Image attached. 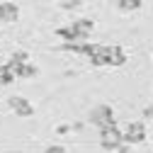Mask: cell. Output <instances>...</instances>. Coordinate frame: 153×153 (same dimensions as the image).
<instances>
[{
	"label": "cell",
	"instance_id": "cell-7",
	"mask_svg": "<svg viewBox=\"0 0 153 153\" xmlns=\"http://www.w3.org/2000/svg\"><path fill=\"white\" fill-rule=\"evenodd\" d=\"M17 17H20V7H17L15 3H3L0 5V22H17Z\"/></svg>",
	"mask_w": 153,
	"mask_h": 153
},
{
	"label": "cell",
	"instance_id": "cell-3",
	"mask_svg": "<svg viewBox=\"0 0 153 153\" xmlns=\"http://www.w3.org/2000/svg\"><path fill=\"white\" fill-rule=\"evenodd\" d=\"M100 134H102V146L105 148H109V151H114V148H124L122 146V129L117 126V122H109V124H105V126H100Z\"/></svg>",
	"mask_w": 153,
	"mask_h": 153
},
{
	"label": "cell",
	"instance_id": "cell-9",
	"mask_svg": "<svg viewBox=\"0 0 153 153\" xmlns=\"http://www.w3.org/2000/svg\"><path fill=\"white\" fill-rule=\"evenodd\" d=\"M12 80H15V73L10 71L7 63H3V66H0V85H10Z\"/></svg>",
	"mask_w": 153,
	"mask_h": 153
},
{
	"label": "cell",
	"instance_id": "cell-13",
	"mask_svg": "<svg viewBox=\"0 0 153 153\" xmlns=\"http://www.w3.org/2000/svg\"><path fill=\"white\" fill-rule=\"evenodd\" d=\"M46 151H49V153H61V151H66V148H63V146H49Z\"/></svg>",
	"mask_w": 153,
	"mask_h": 153
},
{
	"label": "cell",
	"instance_id": "cell-5",
	"mask_svg": "<svg viewBox=\"0 0 153 153\" xmlns=\"http://www.w3.org/2000/svg\"><path fill=\"white\" fill-rule=\"evenodd\" d=\"M122 139L129 141V143H139V141H143V139H146V126H143L141 122H131V124H126V126L122 129Z\"/></svg>",
	"mask_w": 153,
	"mask_h": 153
},
{
	"label": "cell",
	"instance_id": "cell-2",
	"mask_svg": "<svg viewBox=\"0 0 153 153\" xmlns=\"http://www.w3.org/2000/svg\"><path fill=\"white\" fill-rule=\"evenodd\" d=\"M95 29V22L92 20H75L73 25H66V27H59L56 34L66 42H85V36Z\"/></svg>",
	"mask_w": 153,
	"mask_h": 153
},
{
	"label": "cell",
	"instance_id": "cell-4",
	"mask_svg": "<svg viewBox=\"0 0 153 153\" xmlns=\"http://www.w3.org/2000/svg\"><path fill=\"white\" fill-rule=\"evenodd\" d=\"M88 119H90V124H95V126H105V124L114 122V112H112L109 105H97V107L90 112Z\"/></svg>",
	"mask_w": 153,
	"mask_h": 153
},
{
	"label": "cell",
	"instance_id": "cell-10",
	"mask_svg": "<svg viewBox=\"0 0 153 153\" xmlns=\"http://www.w3.org/2000/svg\"><path fill=\"white\" fill-rule=\"evenodd\" d=\"M27 61H29V53H27V51H17V53H12V56H10L7 66L12 68V66H20V63H27Z\"/></svg>",
	"mask_w": 153,
	"mask_h": 153
},
{
	"label": "cell",
	"instance_id": "cell-14",
	"mask_svg": "<svg viewBox=\"0 0 153 153\" xmlns=\"http://www.w3.org/2000/svg\"><path fill=\"white\" fill-rule=\"evenodd\" d=\"M61 3H63V0H61Z\"/></svg>",
	"mask_w": 153,
	"mask_h": 153
},
{
	"label": "cell",
	"instance_id": "cell-11",
	"mask_svg": "<svg viewBox=\"0 0 153 153\" xmlns=\"http://www.w3.org/2000/svg\"><path fill=\"white\" fill-rule=\"evenodd\" d=\"M141 5H143V0H117L119 10H139Z\"/></svg>",
	"mask_w": 153,
	"mask_h": 153
},
{
	"label": "cell",
	"instance_id": "cell-12",
	"mask_svg": "<svg viewBox=\"0 0 153 153\" xmlns=\"http://www.w3.org/2000/svg\"><path fill=\"white\" fill-rule=\"evenodd\" d=\"M143 119H153V105L143 109Z\"/></svg>",
	"mask_w": 153,
	"mask_h": 153
},
{
	"label": "cell",
	"instance_id": "cell-6",
	"mask_svg": "<svg viewBox=\"0 0 153 153\" xmlns=\"http://www.w3.org/2000/svg\"><path fill=\"white\" fill-rule=\"evenodd\" d=\"M7 105H10V109L17 114V117H32V114H34V107L25 97H10Z\"/></svg>",
	"mask_w": 153,
	"mask_h": 153
},
{
	"label": "cell",
	"instance_id": "cell-8",
	"mask_svg": "<svg viewBox=\"0 0 153 153\" xmlns=\"http://www.w3.org/2000/svg\"><path fill=\"white\" fill-rule=\"evenodd\" d=\"M10 71L15 73V78H34V75L39 73V68H36L34 63H29V61L27 63H20V66H12Z\"/></svg>",
	"mask_w": 153,
	"mask_h": 153
},
{
	"label": "cell",
	"instance_id": "cell-1",
	"mask_svg": "<svg viewBox=\"0 0 153 153\" xmlns=\"http://www.w3.org/2000/svg\"><path fill=\"white\" fill-rule=\"evenodd\" d=\"M88 59L92 66H122L126 63V53L119 44H95V51Z\"/></svg>",
	"mask_w": 153,
	"mask_h": 153
}]
</instances>
